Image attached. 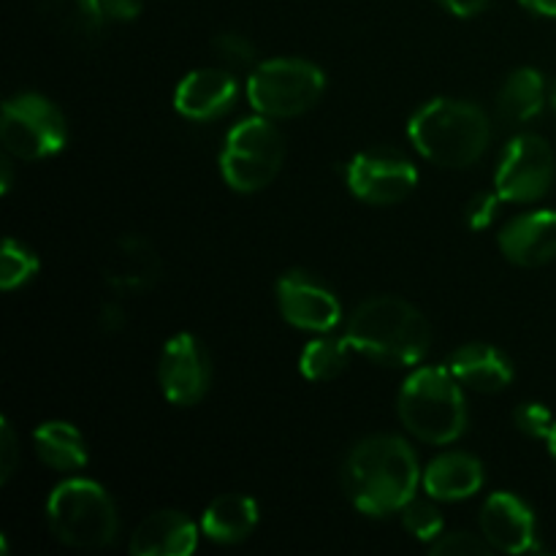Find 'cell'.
<instances>
[{"label": "cell", "mask_w": 556, "mask_h": 556, "mask_svg": "<svg viewBox=\"0 0 556 556\" xmlns=\"http://www.w3.org/2000/svg\"><path fill=\"white\" fill-rule=\"evenodd\" d=\"M546 103V81L535 68H516L497 96V112L508 125H525Z\"/></svg>", "instance_id": "obj_21"}, {"label": "cell", "mask_w": 556, "mask_h": 556, "mask_svg": "<svg viewBox=\"0 0 556 556\" xmlns=\"http://www.w3.org/2000/svg\"><path fill=\"white\" fill-rule=\"evenodd\" d=\"M407 432L429 445H448L467 429L462 383L448 367H424L405 380L396 400Z\"/></svg>", "instance_id": "obj_4"}, {"label": "cell", "mask_w": 556, "mask_h": 556, "mask_svg": "<svg viewBox=\"0 0 556 556\" xmlns=\"http://www.w3.org/2000/svg\"><path fill=\"white\" fill-rule=\"evenodd\" d=\"M123 269L112 275V286L125 288V291H136V288H147L157 275V258L155 250L139 237L123 239Z\"/></svg>", "instance_id": "obj_23"}, {"label": "cell", "mask_w": 556, "mask_h": 556, "mask_svg": "<svg viewBox=\"0 0 556 556\" xmlns=\"http://www.w3.org/2000/svg\"><path fill=\"white\" fill-rule=\"evenodd\" d=\"M239 85L233 74L223 68H199L190 71L174 92V106L182 117L195 123H210L223 117L237 101Z\"/></svg>", "instance_id": "obj_14"}, {"label": "cell", "mask_w": 556, "mask_h": 556, "mask_svg": "<svg viewBox=\"0 0 556 556\" xmlns=\"http://www.w3.org/2000/svg\"><path fill=\"white\" fill-rule=\"evenodd\" d=\"M552 106L556 109V81H554V87H552Z\"/></svg>", "instance_id": "obj_37"}, {"label": "cell", "mask_w": 556, "mask_h": 556, "mask_svg": "<svg viewBox=\"0 0 556 556\" xmlns=\"http://www.w3.org/2000/svg\"><path fill=\"white\" fill-rule=\"evenodd\" d=\"M286 157L280 130L269 117H244L228 130L220 152L223 179L237 193H258L277 177Z\"/></svg>", "instance_id": "obj_6"}, {"label": "cell", "mask_w": 556, "mask_h": 556, "mask_svg": "<svg viewBox=\"0 0 556 556\" xmlns=\"http://www.w3.org/2000/svg\"><path fill=\"white\" fill-rule=\"evenodd\" d=\"M47 525L71 548H103L119 532L117 508L106 489L87 478L58 483L47 500Z\"/></svg>", "instance_id": "obj_5"}, {"label": "cell", "mask_w": 556, "mask_h": 556, "mask_svg": "<svg viewBox=\"0 0 556 556\" xmlns=\"http://www.w3.org/2000/svg\"><path fill=\"white\" fill-rule=\"evenodd\" d=\"M514 424L519 427V432H525L527 438L535 440H548L554 429V416L548 407H543L541 402H525L514 410Z\"/></svg>", "instance_id": "obj_27"}, {"label": "cell", "mask_w": 556, "mask_h": 556, "mask_svg": "<svg viewBox=\"0 0 556 556\" xmlns=\"http://www.w3.org/2000/svg\"><path fill=\"white\" fill-rule=\"evenodd\" d=\"M448 369L465 389L478 391V394H497V391L508 389L514 380V364L503 351L486 345V342L459 348L448 358Z\"/></svg>", "instance_id": "obj_17"}, {"label": "cell", "mask_w": 556, "mask_h": 556, "mask_svg": "<svg viewBox=\"0 0 556 556\" xmlns=\"http://www.w3.org/2000/svg\"><path fill=\"white\" fill-rule=\"evenodd\" d=\"M0 139L5 152L20 161H43L58 155L68 141L60 109L38 92H20L3 103Z\"/></svg>", "instance_id": "obj_8"}, {"label": "cell", "mask_w": 556, "mask_h": 556, "mask_svg": "<svg viewBox=\"0 0 556 556\" xmlns=\"http://www.w3.org/2000/svg\"><path fill=\"white\" fill-rule=\"evenodd\" d=\"M212 49L220 54L223 63L233 65V68H248L255 58L253 43L244 36H239V33H220V36H215V41H212Z\"/></svg>", "instance_id": "obj_28"}, {"label": "cell", "mask_w": 556, "mask_h": 556, "mask_svg": "<svg viewBox=\"0 0 556 556\" xmlns=\"http://www.w3.org/2000/svg\"><path fill=\"white\" fill-rule=\"evenodd\" d=\"M199 546V527L179 510H157L136 527L130 538L134 556H188Z\"/></svg>", "instance_id": "obj_16"}, {"label": "cell", "mask_w": 556, "mask_h": 556, "mask_svg": "<svg viewBox=\"0 0 556 556\" xmlns=\"http://www.w3.org/2000/svg\"><path fill=\"white\" fill-rule=\"evenodd\" d=\"M326 90V74L299 58L261 63L248 79V101L264 117L286 119L309 112Z\"/></svg>", "instance_id": "obj_7"}, {"label": "cell", "mask_w": 556, "mask_h": 556, "mask_svg": "<svg viewBox=\"0 0 556 556\" xmlns=\"http://www.w3.org/2000/svg\"><path fill=\"white\" fill-rule=\"evenodd\" d=\"M20 465V443L9 418L0 421V483H9Z\"/></svg>", "instance_id": "obj_30"}, {"label": "cell", "mask_w": 556, "mask_h": 556, "mask_svg": "<svg viewBox=\"0 0 556 556\" xmlns=\"http://www.w3.org/2000/svg\"><path fill=\"white\" fill-rule=\"evenodd\" d=\"M101 318H103V326H106L109 331H114L117 326H123V309H119L117 304H109V307H103Z\"/></svg>", "instance_id": "obj_34"}, {"label": "cell", "mask_w": 556, "mask_h": 556, "mask_svg": "<svg viewBox=\"0 0 556 556\" xmlns=\"http://www.w3.org/2000/svg\"><path fill=\"white\" fill-rule=\"evenodd\" d=\"M434 3L443 5V9L448 11V14L465 16V20H467V16L481 14V11L489 5V0H434Z\"/></svg>", "instance_id": "obj_32"}, {"label": "cell", "mask_w": 556, "mask_h": 556, "mask_svg": "<svg viewBox=\"0 0 556 556\" xmlns=\"http://www.w3.org/2000/svg\"><path fill=\"white\" fill-rule=\"evenodd\" d=\"M38 459L58 472H76L87 465V445L79 429L65 421H47L33 432Z\"/></svg>", "instance_id": "obj_20"}, {"label": "cell", "mask_w": 556, "mask_h": 556, "mask_svg": "<svg viewBox=\"0 0 556 556\" xmlns=\"http://www.w3.org/2000/svg\"><path fill=\"white\" fill-rule=\"evenodd\" d=\"M103 11H106L109 20L128 22L136 20L141 14V0H101Z\"/></svg>", "instance_id": "obj_31"}, {"label": "cell", "mask_w": 556, "mask_h": 556, "mask_svg": "<svg viewBox=\"0 0 556 556\" xmlns=\"http://www.w3.org/2000/svg\"><path fill=\"white\" fill-rule=\"evenodd\" d=\"M400 514H402V525H405V530L410 532L413 538H418V541L434 543L440 535H443L445 521H443V514L438 510V505L413 497Z\"/></svg>", "instance_id": "obj_25"}, {"label": "cell", "mask_w": 556, "mask_h": 556, "mask_svg": "<svg viewBox=\"0 0 556 556\" xmlns=\"http://www.w3.org/2000/svg\"><path fill=\"white\" fill-rule=\"evenodd\" d=\"M519 3L525 5L527 11H532V14L552 16V20H556V0H519Z\"/></svg>", "instance_id": "obj_33"}, {"label": "cell", "mask_w": 556, "mask_h": 556, "mask_svg": "<svg viewBox=\"0 0 556 556\" xmlns=\"http://www.w3.org/2000/svg\"><path fill=\"white\" fill-rule=\"evenodd\" d=\"M481 535L494 552H538L535 516L530 505L510 492H494L481 508Z\"/></svg>", "instance_id": "obj_13"}, {"label": "cell", "mask_w": 556, "mask_h": 556, "mask_svg": "<svg viewBox=\"0 0 556 556\" xmlns=\"http://www.w3.org/2000/svg\"><path fill=\"white\" fill-rule=\"evenodd\" d=\"M351 351L348 337L320 334L318 340L304 345L302 356H299V369L313 383H326L345 372V367L351 364Z\"/></svg>", "instance_id": "obj_22"}, {"label": "cell", "mask_w": 556, "mask_h": 556, "mask_svg": "<svg viewBox=\"0 0 556 556\" xmlns=\"http://www.w3.org/2000/svg\"><path fill=\"white\" fill-rule=\"evenodd\" d=\"M432 556H489L494 552L486 543V538L470 535V532H451V535H440L432 543Z\"/></svg>", "instance_id": "obj_26"}, {"label": "cell", "mask_w": 556, "mask_h": 556, "mask_svg": "<svg viewBox=\"0 0 556 556\" xmlns=\"http://www.w3.org/2000/svg\"><path fill=\"white\" fill-rule=\"evenodd\" d=\"M418 459L396 434L362 440L345 462V489L364 516L400 514L418 489Z\"/></svg>", "instance_id": "obj_1"}, {"label": "cell", "mask_w": 556, "mask_h": 556, "mask_svg": "<svg viewBox=\"0 0 556 556\" xmlns=\"http://www.w3.org/2000/svg\"><path fill=\"white\" fill-rule=\"evenodd\" d=\"M0 172H3V182H0V190H3V193H9V190H11V161H9V157H3V161H0Z\"/></svg>", "instance_id": "obj_35"}, {"label": "cell", "mask_w": 556, "mask_h": 556, "mask_svg": "<svg viewBox=\"0 0 556 556\" xmlns=\"http://www.w3.org/2000/svg\"><path fill=\"white\" fill-rule=\"evenodd\" d=\"M277 304H280L282 318L302 331L329 334L342 320L340 299L302 269L286 271L277 280Z\"/></svg>", "instance_id": "obj_12"}, {"label": "cell", "mask_w": 556, "mask_h": 556, "mask_svg": "<svg viewBox=\"0 0 556 556\" xmlns=\"http://www.w3.org/2000/svg\"><path fill=\"white\" fill-rule=\"evenodd\" d=\"M554 152L546 139L519 134L508 141L494 174V190L510 204H532L543 199L554 182Z\"/></svg>", "instance_id": "obj_9"}, {"label": "cell", "mask_w": 556, "mask_h": 556, "mask_svg": "<svg viewBox=\"0 0 556 556\" xmlns=\"http://www.w3.org/2000/svg\"><path fill=\"white\" fill-rule=\"evenodd\" d=\"M548 451H552V456H554V462H556V424H554V429H552V434H548Z\"/></svg>", "instance_id": "obj_36"}, {"label": "cell", "mask_w": 556, "mask_h": 556, "mask_svg": "<svg viewBox=\"0 0 556 556\" xmlns=\"http://www.w3.org/2000/svg\"><path fill=\"white\" fill-rule=\"evenodd\" d=\"M500 195L497 190L494 193H478L472 195L470 204H467L465 210V220L467 226L472 228V231H481V228H489L494 223V217H497V204H500Z\"/></svg>", "instance_id": "obj_29"}, {"label": "cell", "mask_w": 556, "mask_h": 556, "mask_svg": "<svg viewBox=\"0 0 556 556\" xmlns=\"http://www.w3.org/2000/svg\"><path fill=\"white\" fill-rule=\"evenodd\" d=\"M38 271V258L20 244L16 239H5L3 253H0V288L3 291H14V288L25 286L27 280H33V275Z\"/></svg>", "instance_id": "obj_24"}, {"label": "cell", "mask_w": 556, "mask_h": 556, "mask_svg": "<svg viewBox=\"0 0 556 556\" xmlns=\"http://www.w3.org/2000/svg\"><path fill=\"white\" fill-rule=\"evenodd\" d=\"M157 380L163 396L177 407H190L204 400L212 380V364L206 348L193 334H174L163 345L157 362Z\"/></svg>", "instance_id": "obj_11"}, {"label": "cell", "mask_w": 556, "mask_h": 556, "mask_svg": "<svg viewBox=\"0 0 556 556\" xmlns=\"http://www.w3.org/2000/svg\"><path fill=\"white\" fill-rule=\"evenodd\" d=\"M418 168L402 152L375 147L348 163V188L364 204H400L416 190Z\"/></svg>", "instance_id": "obj_10"}, {"label": "cell", "mask_w": 556, "mask_h": 556, "mask_svg": "<svg viewBox=\"0 0 556 556\" xmlns=\"http://www.w3.org/2000/svg\"><path fill=\"white\" fill-rule=\"evenodd\" d=\"M345 337L353 351L386 367H416L432 345L429 320L400 296H375L358 304Z\"/></svg>", "instance_id": "obj_2"}, {"label": "cell", "mask_w": 556, "mask_h": 556, "mask_svg": "<svg viewBox=\"0 0 556 556\" xmlns=\"http://www.w3.org/2000/svg\"><path fill=\"white\" fill-rule=\"evenodd\" d=\"M483 486V465L470 454L451 451L429 462L424 470V489L432 500L440 503H456L481 492Z\"/></svg>", "instance_id": "obj_18"}, {"label": "cell", "mask_w": 556, "mask_h": 556, "mask_svg": "<svg viewBox=\"0 0 556 556\" xmlns=\"http://www.w3.org/2000/svg\"><path fill=\"white\" fill-rule=\"evenodd\" d=\"M255 527H258V505L239 492L215 497L201 516V532L212 543H223V546L248 541Z\"/></svg>", "instance_id": "obj_19"}, {"label": "cell", "mask_w": 556, "mask_h": 556, "mask_svg": "<svg viewBox=\"0 0 556 556\" xmlns=\"http://www.w3.org/2000/svg\"><path fill=\"white\" fill-rule=\"evenodd\" d=\"M500 250L505 258L525 269L548 264L556 258V212L538 210L514 217L500 231Z\"/></svg>", "instance_id": "obj_15"}, {"label": "cell", "mask_w": 556, "mask_h": 556, "mask_svg": "<svg viewBox=\"0 0 556 556\" xmlns=\"http://www.w3.org/2000/svg\"><path fill=\"white\" fill-rule=\"evenodd\" d=\"M407 136L434 166L467 168L486 152L492 141V123L476 103L434 98L413 114Z\"/></svg>", "instance_id": "obj_3"}]
</instances>
